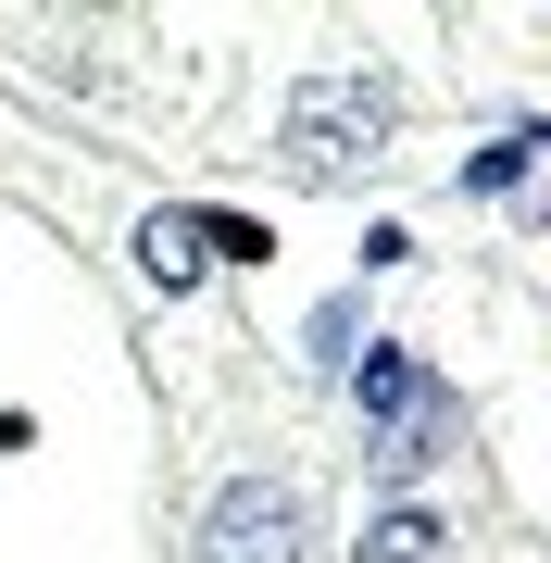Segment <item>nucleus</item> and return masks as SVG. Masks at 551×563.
<instances>
[{"label":"nucleus","mask_w":551,"mask_h":563,"mask_svg":"<svg viewBox=\"0 0 551 563\" xmlns=\"http://www.w3.org/2000/svg\"><path fill=\"white\" fill-rule=\"evenodd\" d=\"M388 125H401V88L364 76V63H327V76L288 88V113H276V163H288L301 188H339V176H364V163L388 151Z\"/></svg>","instance_id":"f257e3e1"},{"label":"nucleus","mask_w":551,"mask_h":563,"mask_svg":"<svg viewBox=\"0 0 551 563\" xmlns=\"http://www.w3.org/2000/svg\"><path fill=\"white\" fill-rule=\"evenodd\" d=\"M313 551V501L301 476H225L201 514V563H301Z\"/></svg>","instance_id":"f03ea898"},{"label":"nucleus","mask_w":551,"mask_h":563,"mask_svg":"<svg viewBox=\"0 0 551 563\" xmlns=\"http://www.w3.org/2000/svg\"><path fill=\"white\" fill-rule=\"evenodd\" d=\"M125 251H139V276L164 288V301H188V288L213 276V263H201V213H139V239H125Z\"/></svg>","instance_id":"7ed1b4c3"},{"label":"nucleus","mask_w":551,"mask_h":563,"mask_svg":"<svg viewBox=\"0 0 551 563\" xmlns=\"http://www.w3.org/2000/svg\"><path fill=\"white\" fill-rule=\"evenodd\" d=\"M351 388H364V426H401V413L439 401V376H427L401 339H364V376H351Z\"/></svg>","instance_id":"20e7f679"},{"label":"nucleus","mask_w":551,"mask_h":563,"mask_svg":"<svg viewBox=\"0 0 551 563\" xmlns=\"http://www.w3.org/2000/svg\"><path fill=\"white\" fill-rule=\"evenodd\" d=\"M439 439H451V388H439L427 413H401V426H376L364 451H376V476H388V488H414V476H427V463H439Z\"/></svg>","instance_id":"39448f33"},{"label":"nucleus","mask_w":551,"mask_h":563,"mask_svg":"<svg viewBox=\"0 0 551 563\" xmlns=\"http://www.w3.org/2000/svg\"><path fill=\"white\" fill-rule=\"evenodd\" d=\"M301 351H313V376H351V351H364V288H327L301 325Z\"/></svg>","instance_id":"423d86ee"},{"label":"nucleus","mask_w":551,"mask_h":563,"mask_svg":"<svg viewBox=\"0 0 551 563\" xmlns=\"http://www.w3.org/2000/svg\"><path fill=\"white\" fill-rule=\"evenodd\" d=\"M527 176H539V125H514V139H489V151L464 163V188H476V201H514Z\"/></svg>","instance_id":"0eeeda50"},{"label":"nucleus","mask_w":551,"mask_h":563,"mask_svg":"<svg viewBox=\"0 0 551 563\" xmlns=\"http://www.w3.org/2000/svg\"><path fill=\"white\" fill-rule=\"evenodd\" d=\"M427 551H439V514H414V501L364 526V563H427Z\"/></svg>","instance_id":"6e6552de"},{"label":"nucleus","mask_w":551,"mask_h":563,"mask_svg":"<svg viewBox=\"0 0 551 563\" xmlns=\"http://www.w3.org/2000/svg\"><path fill=\"white\" fill-rule=\"evenodd\" d=\"M276 239H264V225H251V213H201V263H264Z\"/></svg>","instance_id":"1a4fd4ad"}]
</instances>
